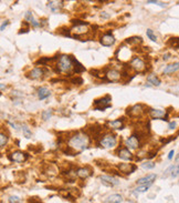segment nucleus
Wrapping results in <instances>:
<instances>
[{
    "instance_id": "obj_9",
    "label": "nucleus",
    "mask_w": 179,
    "mask_h": 203,
    "mask_svg": "<svg viewBox=\"0 0 179 203\" xmlns=\"http://www.w3.org/2000/svg\"><path fill=\"white\" fill-rule=\"evenodd\" d=\"M125 145L130 150H137L138 148H139V145H141L139 138H137L136 136H132L130 138H127L126 141H125Z\"/></svg>"
},
{
    "instance_id": "obj_16",
    "label": "nucleus",
    "mask_w": 179,
    "mask_h": 203,
    "mask_svg": "<svg viewBox=\"0 0 179 203\" xmlns=\"http://www.w3.org/2000/svg\"><path fill=\"white\" fill-rule=\"evenodd\" d=\"M119 169L124 174H130V173H133L136 170V165H134L132 163H121L119 165Z\"/></svg>"
},
{
    "instance_id": "obj_30",
    "label": "nucleus",
    "mask_w": 179,
    "mask_h": 203,
    "mask_svg": "<svg viewBox=\"0 0 179 203\" xmlns=\"http://www.w3.org/2000/svg\"><path fill=\"white\" fill-rule=\"evenodd\" d=\"M22 132H23V136H25L27 139H30L31 136H32V132H31L30 128L25 124L22 125Z\"/></svg>"
},
{
    "instance_id": "obj_40",
    "label": "nucleus",
    "mask_w": 179,
    "mask_h": 203,
    "mask_svg": "<svg viewBox=\"0 0 179 203\" xmlns=\"http://www.w3.org/2000/svg\"><path fill=\"white\" fill-rule=\"evenodd\" d=\"M8 23H9V22H8V20H6V21H3L2 25H1V31L5 30V28H6V27H7V26H8Z\"/></svg>"
},
{
    "instance_id": "obj_20",
    "label": "nucleus",
    "mask_w": 179,
    "mask_h": 203,
    "mask_svg": "<svg viewBox=\"0 0 179 203\" xmlns=\"http://www.w3.org/2000/svg\"><path fill=\"white\" fill-rule=\"evenodd\" d=\"M51 95V91L48 89L47 87H41V88H39L38 90V98L40 100H44V99H47L48 97Z\"/></svg>"
},
{
    "instance_id": "obj_38",
    "label": "nucleus",
    "mask_w": 179,
    "mask_h": 203,
    "mask_svg": "<svg viewBox=\"0 0 179 203\" xmlns=\"http://www.w3.org/2000/svg\"><path fill=\"white\" fill-rule=\"evenodd\" d=\"M19 201H20V199L18 197H14V195H12V197H9V202L10 203H18Z\"/></svg>"
},
{
    "instance_id": "obj_13",
    "label": "nucleus",
    "mask_w": 179,
    "mask_h": 203,
    "mask_svg": "<svg viewBox=\"0 0 179 203\" xmlns=\"http://www.w3.org/2000/svg\"><path fill=\"white\" fill-rule=\"evenodd\" d=\"M99 42L104 47H111V46H113L115 43V38H114L113 35L105 34L99 38Z\"/></svg>"
},
{
    "instance_id": "obj_24",
    "label": "nucleus",
    "mask_w": 179,
    "mask_h": 203,
    "mask_svg": "<svg viewBox=\"0 0 179 203\" xmlns=\"http://www.w3.org/2000/svg\"><path fill=\"white\" fill-rule=\"evenodd\" d=\"M142 42H143V39L141 37H130V38L126 39V43H128L130 46H138Z\"/></svg>"
},
{
    "instance_id": "obj_36",
    "label": "nucleus",
    "mask_w": 179,
    "mask_h": 203,
    "mask_svg": "<svg viewBox=\"0 0 179 203\" xmlns=\"http://www.w3.org/2000/svg\"><path fill=\"white\" fill-rule=\"evenodd\" d=\"M147 3H155V5H157V6L163 7V8H166V7H167V3L161 2V1H157V0H147Z\"/></svg>"
},
{
    "instance_id": "obj_39",
    "label": "nucleus",
    "mask_w": 179,
    "mask_h": 203,
    "mask_svg": "<svg viewBox=\"0 0 179 203\" xmlns=\"http://www.w3.org/2000/svg\"><path fill=\"white\" fill-rule=\"evenodd\" d=\"M176 125H177V123L175 122V121H173V122L169 123V129H170V130H174V129L176 128Z\"/></svg>"
},
{
    "instance_id": "obj_22",
    "label": "nucleus",
    "mask_w": 179,
    "mask_h": 203,
    "mask_svg": "<svg viewBox=\"0 0 179 203\" xmlns=\"http://www.w3.org/2000/svg\"><path fill=\"white\" fill-rule=\"evenodd\" d=\"M111 129H114V130H122L124 128V123H123V119H117L114 120V121H111L108 122Z\"/></svg>"
},
{
    "instance_id": "obj_6",
    "label": "nucleus",
    "mask_w": 179,
    "mask_h": 203,
    "mask_svg": "<svg viewBox=\"0 0 179 203\" xmlns=\"http://www.w3.org/2000/svg\"><path fill=\"white\" fill-rule=\"evenodd\" d=\"M71 32L74 35L75 37H81L83 35H86L90 32V29H88V23H81V25H75L73 26L71 29Z\"/></svg>"
},
{
    "instance_id": "obj_45",
    "label": "nucleus",
    "mask_w": 179,
    "mask_h": 203,
    "mask_svg": "<svg viewBox=\"0 0 179 203\" xmlns=\"http://www.w3.org/2000/svg\"><path fill=\"white\" fill-rule=\"evenodd\" d=\"M176 162H179V154L176 156Z\"/></svg>"
},
{
    "instance_id": "obj_17",
    "label": "nucleus",
    "mask_w": 179,
    "mask_h": 203,
    "mask_svg": "<svg viewBox=\"0 0 179 203\" xmlns=\"http://www.w3.org/2000/svg\"><path fill=\"white\" fill-rule=\"evenodd\" d=\"M25 21H27V22H29L30 25H32L34 28H38V27H40V26H41V23L39 22L38 20L34 19V17H33V14H32V12H31V11H27V12H25Z\"/></svg>"
},
{
    "instance_id": "obj_15",
    "label": "nucleus",
    "mask_w": 179,
    "mask_h": 203,
    "mask_svg": "<svg viewBox=\"0 0 179 203\" xmlns=\"http://www.w3.org/2000/svg\"><path fill=\"white\" fill-rule=\"evenodd\" d=\"M155 179H156V174H147L143 178L138 179L137 184L138 185H152L154 183Z\"/></svg>"
},
{
    "instance_id": "obj_23",
    "label": "nucleus",
    "mask_w": 179,
    "mask_h": 203,
    "mask_svg": "<svg viewBox=\"0 0 179 203\" xmlns=\"http://www.w3.org/2000/svg\"><path fill=\"white\" fill-rule=\"evenodd\" d=\"M63 6V1H49L48 2V7H49L52 12H58L61 9V7Z\"/></svg>"
},
{
    "instance_id": "obj_33",
    "label": "nucleus",
    "mask_w": 179,
    "mask_h": 203,
    "mask_svg": "<svg viewBox=\"0 0 179 203\" xmlns=\"http://www.w3.org/2000/svg\"><path fill=\"white\" fill-rule=\"evenodd\" d=\"M7 142H8V136L1 132V134H0V145H1V148L5 147L7 144Z\"/></svg>"
},
{
    "instance_id": "obj_8",
    "label": "nucleus",
    "mask_w": 179,
    "mask_h": 203,
    "mask_svg": "<svg viewBox=\"0 0 179 203\" xmlns=\"http://www.w3.org/2000/svg\"><path fill=\"white\" fill-rule=\"evenodd\" d=\"M28 153L25 152H21V151H16V152L11 153L9 156V159H10L12 162H16V163H22L25 162L28 159Z\"/></svg>"
},
{
    "instance_id": "obj_31",
    "label": "nucleus",
    "mask_w": 179,
    "mask_h": 203,
    "mask_svg": "<svg viewBox=\"0 0 179 203\" xmlns=\"http://www.w3.org/2000/svg\"><path fill=\"white\" fill-rule=\"evenodd\" d=\"M146 35H147V37H148L149 39L152 40V41L157 42V36L154 34V31H153L152 29H147V30H146Z\"/></svg>"
},
{
    "instance_id": "obj_10",
    "label": "nucleus",
    "mask_w": 179,
    "mask_h": 203,
    "mask_svg": "<svg viewBox=\"0 0 179 203\" xmlns=\"http://www.w3.org/2000/svg\"><path fill=\"white\" fill-rule=\"evenodd\" d=\"M105 77L108 81H112V82H117V81L121 80L122 78V72H119V70L116 69H110L106 71L105 73Z\"/></svg>"
},
{
    "instance_id": "obj_42",
    "label": "nucleus",
    "mask_w": 179,
    "mask_h": 203,
    "mask_svg": "<svg viewBox=\"0 0 179 203\" xmlns=\"http://www.w3.org/2000/svg\"><path fill=\"white\" fill-rule=\"evenodd\" d=\"M101 17L104 18V19H108V18H110V16H108L107 14H105V12H102V14H101Z\"/></svg>"
},
{
    "instance_id": "obj_34",
    "label": "nucleus",
    "mask_w": 179,
    "mask_h": 203,
    "mask_svg": "<svg viewBox=\"0 0 179 203\" xmlns=\"http://www.w3.org/2000/svg\"><path fill=\"white\" fill-rule=\"evenodd\" d=\"M149 188H150V185H138L134 191V193H143V192H146Z\"/></svg>"
},
{
    "instance_id": "obj_27",
    "label": "nucleus",
    "mask_w": 179,
    "mask_h": 203,
    "mask_svg": "<svg viewBox=\"0 0 179 203\" xmlns=\"http://www.w3.org/2000/svg\"><path fill=\"white\" fill-rule=\"evenodd\" d=\"M147 81H148L149 83H152L153 86H160V80L156 77L155 75H149L148 77H147Z\"/></svg>"
},
{
    "instance_id": "obj_11",
    "label": "nucleus",
    "mask_w": 179,
    "mask_h": 203,
    "mask_svg": "<svg viewBox=\"0 0 179 203\" xmlns=\"http://www.w3.org/2000/svg\"><path fill=\"white\" fill-rule=\"evenodd\" d=\"M117 156H119V158H121L122 160H125V161H130L134 158L133 153L127 148H119L117 150Z\"/></svg>"
},
{
    "instance_id": "obj_29",
    "label": "nucleus",
    "mask_w": 179,
    "mask_h": 203,
    "mask_svg": "<svg viewBox=\"0 0 179 203\" xmlns=\"http://www.w3.org/2000/svg\"><path fill=\"white\" fill-rule=\"evenodd\" d=\"M142 168L145 170H152L155 168V162L154 161H150V160H147V161L143 162L142 163Z\"/></svg>"
},
{
    "instance_id": "obj_7",
    "label": "nucleus",
    "mask_w": 179,
    "mask_h": 203,
    "mask_svg": "<svg viewBox=\"0 0 179 203\" xmlns=\"http://www.w3.org/2000/svg\"><path fill=\"white\" fill-rule=\"evenodd\" d=\"M145 112V108L143 104H135V106L130 107L127 109V114L132 118H138Z\"/></svg>"
},
{
    "instance_id": "obj_25",
    "label": "nucleus",
    "mask_w": 179,
    "mask_h": 203,
    "mask_svg": "<svg viewBox=\"0 0 179 203\" xmlns=\"http://www.w3.org/2000/svg\"><path fill=\"white\" fill-rule=\"evenodd\" d=\"M123 201V197L119 194H112L107 197L106 203H121Z\"/></svg>"
},
{
    "instance_id": "obj_41",
    "label": "nucleus",
    "mask_w": 179,
    "mask_h": 203,
    "mask_svg": "<svg viewBox=\"0 0 179 203\" xmlns=\"http://www.w3.org/2000/svg\"><path fill=\"white\" fill-rule=\"evenodd\" d=\"M174 154H175V151L171 150L170 152H169V154H168V160H171V159L174 158Z\"/></svg>"
},
{
    "instance_id": "obj_1",
    "label": "nucleus",
    "mask_w": 179,
    "mask_h": 203,
    "mask_svg": "<svg viewBox=\"0 0 179 203\" xmlns=\"http://www.w3.org/2000/svg\"><path fill=\"white\" fill-rule=\"evenodd\" d=\"M88 144H90V138L88 134L82 133V132H79L74 136H70L68 140V147L75 153L85 150Z\"/></svg>"
},
{
    "instance_id": "obj_3",
    "label": "nucleus",
    "mask_w": 179,
    "mask_h": 203,
    "mask_svg": "<svg viewBox=\"0 0 179 203\" xmlns=\"http://www.w3.org/2000/svg\"><path fill=\"white\" fill-rule=\"evenodd\" d=\"M111 101H112L111 95H105V97H103V98L96 99V100L94 101V109H95V110H99V111H104V110H106V109L112 107Z\"/></svg>"
},
{
    "instance_id": "obj_14",
    "label": "nucleus",
    "mask_w": 179,
    "mask_h": 203,
    "mask_svg": "<svg viewBox=\"0 0 179 203\" xmlns=\"http://www.w3.org/2000/svg\"><path fill=\"white\" fill-rule=\"evenodd\" d=\"M149 116H150L153 119L167 120V118H168L167 112L164 111V110H160V109H152V110L149 111Z\"/></svg>"
},
{
    "instance_id": "obj_32",
    "label": "nucleus",
    "mask_w": 179,
    "mask_h": 203,
    "mask_svg": "<svg viewBox=\"0 0 179 203\" xmlns=\"http://www.w3.org/2000/svg\"><path fill=\"white\" fill-rule=\"evenodd\" d=\"M170 175L173 178H176L179 175V164H175V165H171V172H170Z\"/></svg>"
},
{
    "instance_id": "obj_12",
    "label": "nucleus",
    "mask_w": 179,
    "mask_h": 203,
    "mask_svg": "<svg viewBox=\"0 0 179 203\" xmlns=\"http://www.w3.org/2000/svg\"><path fill=\"white\" fill-rule=\"evenodd\" d=\"M99 180L102 182L104 185H107V186H115L119 183V181L117 180L116 178L114 177H111V175H101L99 177Z\"/></svg>"
},
{
    "instance_id": "obj_44",
    "label": "nucleus",
    "mask_w": 179,
    "mask_h": 203,
    "mask_svg": "<svg viewBox=\"0 0 179 203\" xmlns=\"http://www.w3.org/2000/svg\"><path fill=\"white\" fill-rule=\"evenodd\" d=\"M30 203H42V202H40V201H38V200H30Z\"/></svg>"
},
{
    "instance_id": "obj_21",
    "label": "nucleus",
    "mask_w": 179,
    "mask_h": 203,
    "mask_svg": "<svg viewBox=\"0 0 179 203\" xmlns=\"http://www.w3.org/2000/svg\"><path fill=\"white\" fill-rule=\"evenodd\" d=\"M76 174L81 179H88L92 174V171L88 168H80V169H77Z\"/></svg>"
},
{
    "instance_id": "obj_19",
    "label": "nucleus",
    "mask_w": 179,
    "mask_h": 203,
    "mask_svg": "<svg viewBox=\"0 0 179 203\" xmlns=\"http://www.w3.org/2000/svg\"><path fill=\"white\" fill-rule=\"evenodd\" d=\"M44 73V70L41 69V68H34V69H32L29 72V78L31 79H39V78H42V75H43Z\"/></svg>"
},
{
    "instance_id": "obj_35",
    "label": "nucleus",
    "mask_w": 179,
    "mask_h": 203,
    "mask_svg": "<svg viewBox=\"0 0 179 203\" xmlns=\"http://www.w3.org/2000/svg\"><path fill=\"white\" fill-rule=\"evenodd\" d=\"M52 116V110H45L41 113V117H42V120L44 121H47L48 119H50V117Z\"/></svg>"
},
{
    "instance_id": "obj_2",
    "label": "nucleus",
    "mask_w": 179,
    "mask_h": 203,
    "mask_svg": "<svg viewBox=\"0 0 179 203\" xmlns=\"http://www.w3.org/2000/svg\"><path fill=\"white\" fill-rule=\"evenodd\" d=\"M74 70V58L68 55H62L56 63V71L60 73H70Z\"/></svg>"
},
{
    "instance_id": "obj_37",
    "label": "nucleus",
    "mask_w": 179,
    "mask_h": 203,
    "mask_svg": "<svg viewBox=\"0 0 179 203\" xmlns=\"http://www.w3.org/2000/svg\"><path fill=\"white\" fill-rule=\"evenodd\" d=\"M71 81L75 84H82L83 83V79L81 78V77H74V78L71 79Z\"/></svg>"
},
{
    "instance_id": "obj_46",
    "label": "nucleus",
    "mask_w": 179,
    "mask_h": 203,
    "mask_svg": "<svg viewBox=\"0 0 179 203\" xmlns=\"http://www.w3.org/2000/svg\"><path fill=\"white\" fill-rule=\"evenodd\" d=\"M3 89H5V84L1 83V90H3Z\"/></svg>"
},
{
    "instance_id": "obj_43",
    "label": "nucleus",
    "mask_w": 179,
    "mask_h": 203,
    "mask_svg": "<svg viewBox=\"0 0 179 203\" xmlns=\"http://www.w3.org/2000/svg\"><path fill=\"white\" fill-rule=\"evenodd\" d=\"M170 58V55L169 53H166V55H164V60H167V59Z\"/></svg>"
},
{
    "instance_id": "obj_28",
    "label": "nucleus",
    "mask_w": 179,
    "mask_h": 203,
    "mask_svg": "<svg viewBox=\"0 0 179 203\" xmlns=\"http://www.w3.org/2000/svg\"><path fill=\"white\" fill-rule=\"evenodd\" d=\"M83 71H85V68L83 67L82 64L80 62L77 61L76 59L74 58V70H73V72L74 73H80V72H83Z\"/></svg>"
},
{
    "instance_id": "obj_18",
    "label": "nucleus",
    "mask_w": 179,
    "mask_h": 203,
    "mask_svg": "<svg viewBox=\"0 0 179 203\" xmlns=\"http://www.w3.org/2000/svg\"><path fill=\"white\" fill-rule=\"evenodd\" d=\"M178 70H179V61L166 66L165 69L163 70V72H164V75H170V73L176 72V71H178Z\"/></svg>"
},
{
    "instance_id": "obj_26",
    "label": "nucleus",
    "mask_w": 179,
    "mask_h": 203,
    "mask_svg": "<svg viewBox=\"0 0 179 203\" xmlns=\"http://www.w3.org/2000/svg\"><path fill=\"white\" fill-rule=\"evenodd\" d=\"M167 46L173 49H179V38L174 37V38H170V39L167 41Z\"/></svg>"
},
{
    "instance_id": "obj_4",
    "label": "nucleus",
    "mask_w": 179,
    "mask_h": 203,
    "mask_svg": "<svg viewBox=\"0 0 179 203\" xmlns=\"http://www.w3.org/2000/svg\"><path fill=\"white\" fill-rule=\"evenodd\" d=\"M130 64V67L133 70H135L136 72H145L146 71V63L139 57H134Z\"/></svg>"
},
{
    "instance_id": "obj_5",
    "label": "nucleus",
    "mask_w": 179,
    "mask_h": 203,
    "mask_svg": "<svg viewBox=\"0 0 179 203\" xmlns=\"http://www.w3.org/2000/svg\"><path fill=\"white\" fill-rule=\"evenodd\" d=\"M117 144V139L114 134H106L99 140V145L103 148H114Z\"/></svg>"
}]
</instances>
